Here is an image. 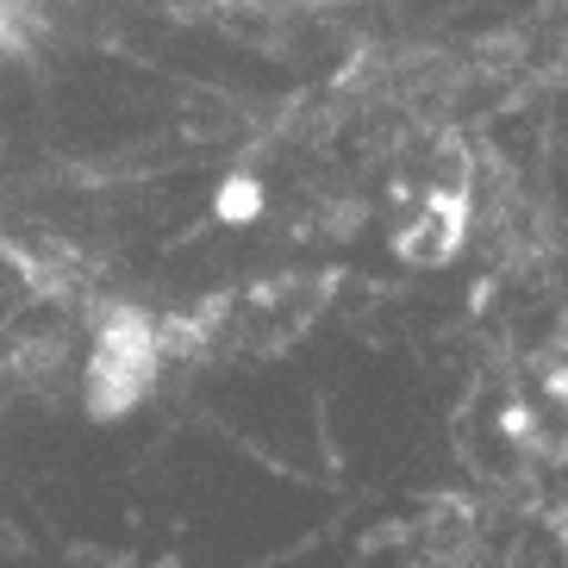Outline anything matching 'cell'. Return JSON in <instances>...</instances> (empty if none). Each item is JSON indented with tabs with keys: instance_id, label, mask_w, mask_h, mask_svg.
Masks as SVG:
<instances>
[{
	"instance_id": "obj_1",
	"label": "cell",
	"mask_w": 568,
	"mask_h": 568,
	"mask_svg": "<svg viewBox=\"0 0 568 568\" xmlns=\"http://www.w3.org/2000/svg\"><path fill=\"white\" fill-rule=\"evenodd\" d=\"M232 7H251V13H325V7H344V0H232Z\"/></svg>"
}]
</instances>
